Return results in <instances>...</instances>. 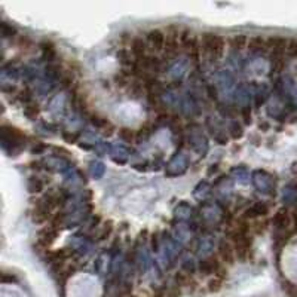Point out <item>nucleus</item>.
I'll use <instances>...</instances> for the list:
<instances>
[{
	"label": "nucleus",
	"instance_id": "nucleus-36",
	"mask_svg": "<svg viewBox=\"0 0 297 297\" xmlns=\"http://www.w3.org/2000/svg\"><path fill=\"white\" fill-rule=\"evenodd\" d=\"M152 248H153V251H159V248H160V242H162V238H160V234L159 232H155V234H152Z\"/></svg>",
	"mask_w": 297,
	"mask_h": 297
},
{
	"label": "nucleus",
	"instance_id": "nucleus-5",
	"mask_svg": "<svg viewBox=\"0 0 297 297\" xmlns=\"http://www.w3.org/2000/svg\"><path fill=\"white\" fill-rule=\"evenodd\" d=\"M189 144L198 155H201V156L207 155V152H208V140L202 134L199 125H193L192 128H189Z\"/></svg>",
	"mask_w": 297,
	"mask_h": 297
},
{
	"label": "nucleus",
	"instance_id": "nucleus-28",
	"mask_svg": "<svg viewBox=\"0 0 297 297\" xmlns=\"http://www.w3.org/2000/svg\"><path fill=\"white\" fill-rule=\"evenodd\" d=\"M0 27H2V36L5 39H11V38H15L17 36V28L14 25H11V24H8V22L3 21L0 24Z\"/></svg>",
	"mask_w": 297,
	"mask_h": 297
},
{
	"label": "nucleus",
	"instance_id": "nucleus-25",
	"mask_svg": "<svg viewBox=\"0 0 297 297\" xmlns=\"http://www.w3.org/2000/svg\"><path fill=\"white\" fill-rule=\"evenodd\" d=\"M45 187V181L40 177H30L27 180V189L30 193H40Z\"/></svg>",
	"mask_w": 297,
	"mask_h": 297
},
{
	"label": "nucleus",
	"instance_id": "nucleus-12",
	"mask_svg": "<svg viewBox=\"0 0 297 297\" xmlns=\"http://www.w3.org/2000/svg\"><path fill=\"white\" fill-rule=\"evenodd\" d=\"M207 126L211 133V136L217 141L218 144H226L227 143V136H226V129L223 128L221 122L216 118H208L207 120Z\"/></svg>",
	"mask_w": 297,
	"mask_h": 297
},
{
	"label": "nucleus",
	"instance_id": "nucleus-17",
	"mask_svg": "<svg viewBox=\"0 0 297 297\" xmlns=\"http://www.w3.org/2000/svg\"><path fill=\"white\" fill-rule=\"evenodd\" d=\"M156 126H158L156 122H146L144 125H141L139 129H136V141L143 143V141L150 139L153 136Z\"/></svg>",
	"mask_w": 297,
	"mask_h": 297
},
{
	"label": "nucleus",
	"instance_id": "nucleus-8",
	"mask_svg": "<svg viewBox=\"0 0 297 297\" xmlns=\"http://www.w3.org/2000/svg\"><path fill=\"white\" fill-rule=\"evenodd\" d=\"M52 210H54V208H52L49 204H46L45 201L39 199V201L36 202V207H35L33 213H31V220H33V223H36V224H43V223H46L48 220H51V217L54 216V214H52Z\"/></svg>",
	"mask_w": 297,
	"mask_h": 297
},
{
	"label": "nucleus",
	"instance_id": "nucleus-6",
	"mask_svg": "<svg viewBox=\"0 0 297 297\" xmlns=\"http://www.w3.org/2000/svg\"><path fill=\"white\" fill-rule=\"evenodd\" d=\"M189 167V162H187V156L181 152H177L173 159L167 163V168H165V174L168 177H177L186 173Z\"/></svg>",
	"mask_w": 297,
	"mask_h": 297
},
{
	"label": "nucleus",
	"instance_id": "nucleus-30",
	"mask_svg": "<svg viewBox=\"0 0 297 297\" xmlns=\"http://www.w3.org/2000/svg\"><path fill=\"white\" fill-rule=\"evenodd\" d=\"M268 229V220H257L251 223V232L253 235H261Z\"/></svg>",
	"mask_w": 297,
	"mask_h": 297
},
{
	"label": "nucleus",
	"instance_id": "nucleus-20",
	"mask_svg": "<svg viewBox=\"0 0 297 297\" xmlns=\"http://www.w3.org/2000/svg\"><path fill=\"white\" fill-rule=\"evenodd\" d=\"M248 36H245V35H235V36H232L230 39H229V48H230V51L232 52H241L244 48H247V45H248Z\"/></svg>",
	"mask_w": 297,
	"mask_h": 297
},
{
	"label": "nucleus",
	"instance_id": "nucleus-23",
	"mask_svg": "<svg viewBox=\"0 0 297 297\" xmlns=\"http://www.w3.org/2000/svg\"><path fill=\"white\" fill-rule=\"evenodd\" d=\"M89 122H91V125L94 126V128H97V129H100V131H103L106 126H109L112 122L109 120L107 118H104V116H101L100 113H91L89 116Z\"/></svg>",
	"mask_w": 297,
	"mask_h": 297
},
{
	"label": "nucleus",
	"instance_id": "nucleus-22",
	"mask_svg": "<svg viewBox=\"0 0 297 297\" xmlns=\"http://www.w3.org/2000/svg\"><path fill=\"white\" fill-rule=\"evenodd\" d=\"M210 193H211V186L207 181H201V183L196 184V187L193 189V196L199 199V201L207 199L210 196Z\"/></svg>",
	"mask_w": 297,
	"mask_h": 297
},
{
	"label": "nucleus",
	"instance_id": "nucleus-19",
	"mask_svg": "<svg viewBox=\"0 0 297 297\" xmlns=\"http://www.w3.org/2000/svg\"><path fill=\"white\" fill-rule=\"evenodd\" d=\"M192 214H193V208L187 202H180L177 207L174 208V217L178 221H183L184 223V221L190 220Z\"/></svg>",
	"mask_w": 297,
	"mask_h": 297
},
{
	"label": "nucleus",
	"instance_id": "nucleus-31",
	"mask_svg": "<svg viewBox=\"0 0 297 297\" xmlns=\"http://www.w3.org/2000/svg\"><path fill=\"white\" fill-rule=\"evenodd\" d=\"M110 149H112V146L106 141H98V143L94 144V150L98 153L100 156H104V155L110 153Z\"/></svg>",
	"mask_w": 297,
	"mask_h": 297
},
{
	"label": "nucleus",
	"instance_id": "nucleus-26",
	"mask_svg": "<svg viewBox=\"0 0 297 297\" xmlns=\"http://www.w3.org/2000/svg\"><path fill=\"white\" fill-rule=\"evenodd\" d=\"M89 173L94 178H101L106 173V167L100 160H92V162H89Z\"/></svg>",
	"mask_w": 297,
	"mask_h": 297
},
{
	"label": "nucleus",
	"instance_id": "nucleus-11",
	"mask_svg": "<svg viewBox=\"0 0 297 297\" xmlns=\"http://www.w3.org/2000/svg\"><path fill=\"white\" fill-rule=\"evenodd\" d=\"M291 221H293V218H291V214H290V211L287 208L278 210L274 218H272V223L277 227L278 232H287V230H290Z\"/></svg>",
	"mask_w": 297,
	"mask_h": 297
},
{
	"label": "nucleus",
	"instance_id": "nucleus-10",
	"mask_svg": "<svg viewBox=\"0 0 297 297\" xmlns=\"http://www.w3.org/2000/svg\"><path fill=\"white\" fill-rule=\"evenodd\" d=\"M128 49L131 51L134 59L143 58V57H146L149 54V48H147L144 36H133L131 40H129Z\"/></svg>",
	"mask_w": 297,
	"mask_h": 297
},
{
	"label": "nucleus",
	"instance_id": "nucleus-1",
	"mask_svg": "<svg viewBox=\"0 0 297 297\" xmlns=\"http://www.w3.org/2000/svg\"><path fill=\"white\" fill-rule=\"evenodd\" d=\"M201 42V57L210 64L217 62L223 58L226 51V39L213 31H205L199 38Z\"/></svg>",
	"mask_w": 297,
	"mask_h": 297
},
{
	"label": "nucleus",
	"instance_id": "nucleus-27",
	"mask_svg": "<svg viewBox=\"0 0 297 297\" xmlns=\"http://www.w3.org/2000/svg\"><path fill=\"white\" fill-rule=\"evenodd\" d=\"M113 234V223L112 221H106V223H103L101 226H100V230H98V239L100 241H104V239H107V238L110 237Z\"/></svg>",
	"mask_w": 297,
	"mask_h": 297
},
{
	"label": "nucleus",
	"instance_id": "nucleus-29",
	"mask_svg": "<svg viewBox=\"0 0 297 297\" xmlns=\"http://www.w3.org/2000/svg\"><path fill=\"white\" fill-rule=\"evenodd\" d=\"M223 282H224L223 279H220L217 277H213L207 282V288H208L210 293H218L223 288Z\"/></svg>",
	"mask_w": 297,
	"mask_h": 297
},
{
	"label": "nucleus",
	"instance_id": "nucleus-9",
	"mask_svg": "<svg viewBox=\"0 0 297 297\" xmlns=\"http://www.w3.org/2000/svg\"><path fill=\"white\" fill-rule=\"evenodd\" d=\"M59 230H57L55 227L52 226H45L43 229H40L39 234H38V247L43 248V250H48L51 247V244L57 239Z\"/></svg>",
	"mask_w": 297,
	"mask_h": 297
},
{
	"label": "nucleus",
	"instance_id": "nucleus-16",
	"mask_svg": "<svg viewBox=\"0 0 297 297\" xmlns=\"http://www.w3.org/2000/svg\"><path fill=\"white\" fill-rule=\"evenodd\" d=\"M174 281H176V285H178L180 288H183V287H195L196 285V281L193 279V274L189 272V271H184V269H180V271L176 272Z\"/></svg>",
	"mask_w": 297,
	"mask_h": 297
},
{
	"label": "nucleus",
	"instance_id": "nucleus-18",
	"mask_svg": "<svg viewBox=\"0 0 297 297\" xmlns=\"http://www.w3.org/2000/svg\"><path fill=\"white\" fill-rule=\"evenodd\" d=\"M40 51H42V58L45 61H48V64L51 62H55L57 59V48L52 42L49 40H45L40 43Z\"/></svg>",
	"mask_w": 297,
	"mask_h": 297
},
{
	"label": "nucleus",
	"instance_id": "nucleus-35",
	"mask_svg": "<svg viewBox=\"0 0 297 297\" xmlns=\"http://www.w3.org/2000/svg\"><path fill=\"white\" fill-rule=\"evenodd\" d=\"M230 136H232V139H239L241 136H242V128H241V125L237 123V122H234L232 125H230Z\"/></svg>",
	"mask_w": 297,
	"mask_h": 297
},
{
	"label": "nucleus",
	"instance_id": "nucleus-14",
	"mask_svg": "<svg viewBox=\"0 0 297 297\" xmlns=\"http://www.w3.org/2000/svg\"><path fill=\"white\" fill-rule=\"evenodd\" d=\"M268 207L265 205V204H261V202H254V204H251L245 211H244V214H242V217L245 218V220H254V218L258 217H265L266 214H268Z\"/></svg>",
	"mask_w": 297,
	"mask_h": 297
},
{
	"label": "nucleus",
	"instance_id": "nucleus-33",
	"mask_svg": "<svg viewBox=\"0 0 297 297\" xmlns=\"http://www.w3.org/2000/svg\"><path fill=\"white\" fill-rule=\"evenodd\" d=\"M287 57H290V58H296L297 57V39L288 40V46H287Z\"/></svg>",
	"mask_w": 297,
	"mask_h": 297
},
{
	"label": "nucleus",
	"instance_id": "nucleus-21",
	"mask_svg": "<svg viewBox=\"0 0 297 297\" xmlns=\"http://www.w3.org/2000/svg\"><path fill=\"white\" fill-rule=\"evenodd\" d=\"M22 113H24L25 118L30 119V120H36V119L39 118L40 107L39 104L36 103V100L28 103V104H25V106H22Z\"/></svg>",
	"mask_w": 297,
	"mask_h": 297
},
{
	"label": "nucleus",
	"instance_id": "nucleus-4",
	"mask_svg": "<svg viewBox=\"0 0 297 297\" xmlns=\"http://www.w3.org/2000/svg\"><path fill=\"white\" fill-rule=\"evenodd\" d=\"M144 39L147 43V48H149V52L153 54V55H158L163 52V46H165V39H167V35L163 30L160 28H153L150 31H147L144 35Z\"/></svg>",
	"mask_w": 297,
	"mask_h": 297
},
{
	"label": "nucleus",
	"instance_id": "nucleus-13",
	"mask_svg": "<svg viewBox=\"0 0 297 297\" xmlns=\"http://www.w3.org/2000/svg\"><path fill=\"white\" fill-rule=\"evenodd\" d=\"M247 49L253 54V55H265L269 52L268 48V38L263 36H251L248 39V45Z\"/></svg>",
	"mask_w": 297,
	"mask_h": 297
},
{
	"label": "nucleus",
	"instance_id": "nucleus-34",
	"mask_svg": "<svg viewBox=\"0 0 297 297\" xmlns=\"http://www.w3.org/2000/svg\"><path fill=\"white\" fill-rule=\"evenodd\" d=\"M282 287H284V290L287 291L288 297H297V284H293V282H290V281H285Z\"/></svg>",
	"mask_w": 297,
	"mask_h": 297
},
{
	"label": "nucleus",
	"instance_id": "nucleus-15",
	"mask_svg": "<svg viewBox=\"0 0 297 297\" xmlns=\"http://www.w3.org/2000/svg\"><path fill=\"white\" fill-rule=\"evenodd\" d=\"M110 158L113 162H116L119 165H123L128 162L129 158V149L125 144H118V146H112L110 149Z\"/></svg>",
	"mask_w": 297,
	"mask_h": 297
},
{
	"label": "nucleus",
	"instance_id": "nucleus-32",
	"mask_svg": "<svg viewBox=\"0 0 297 297\" xmlns=\"http://www.w3.org/2000/svg\"><path fill=\"white\" fill-rule=\"evenodd\" d=\"M61 137L69 144H75V143L79 141V134L73 133V131H61Z\"/></svg>",
	"mask_w": 297,
	"mask_h": 297
},
{
	"label": "nucleus",
	"instance_id": "nucleus-2",
	"mask_svg": "<svg viewBox=\"0 0 297 297\" xmlns=\"http://www.w3.org/2000/svg\"><path fill=\"white\" fill-rule=\"evenodd\" d=\"M198 271L199 274L204 275V277L213 275V277H217L220 278V279H223V281L227 279V274H229L227 266H224V265L220 261V258H218L217 256H214V254L202 258V260L199 261Z\"/></svg>",
	"mask_w": 297,
	"mask_h": 297
},
{
	"label": "nucleus",
	"instance_id": "nucleus-24",
	"mask_svg": "<svg viewBox=\"0 0 297 297\" xmlns=\"http://www.w3.org/2000/svg\"><path fill=\"white\" fill-rule=\"evenodd\" d=\"M118 136L120 141H123L125 144H131L133 141H136V129L128 128V126H122V128H119Z\"/></svg>",
	"mask_w": 297,
	"mask_h": 297
},
{
	"label": "nucleus",
	"instance_id": "nucleus-3",
	"mask_svg": "<svg viewBox=\"0 0 297 297\" xmlns=\"http://www.w3.org/2000/svg\"><path fill=\"white\" fill-rule=\"evenodd\" d=\"M224 207L220 205V204H208L205 202L202 207H201V216L202 220L207 226H214L221 223L223 220V214H224Z\"/></svg>",
	"mask_w": 297,
	"mask_h": 297
},
{
	"label": "nucleus",
	"instance_id": "nucleus-37",
	"mask_svg": "<svg viewBox=\"0 0 297 297\" xmlns=\"http://www.w3.org/2000/svg\"><path fill=\"white\" fill-rule=\"evenodd\" d=\"M45 150H46V146H45L43 143H36V144H35V147L31 149V153H33V155H35V153H36V155H39V153L45 152Z\"/></svg>",
	"mask_w": 297,
	"mask_h": 297
},
{
	"label": "nucleus",
	"instance_id": "nucleus-7",
	"mask_svg": "<svg viewBox=\"0 0 297 297\" xmlns=\"http://www.w3.org/2000/svg\"><path fill=\"white\" fill-rule=\"evenodd\" d=\"M216 256L220 258V261H221L224 266H227V268L232 266V265L235 263V260H237L235 248H234L232 242L223 239V241L217 245V254H216Z\"/></svg>",
	"mask_w": 297,
	"mask_h": 297
}]
</instances>
